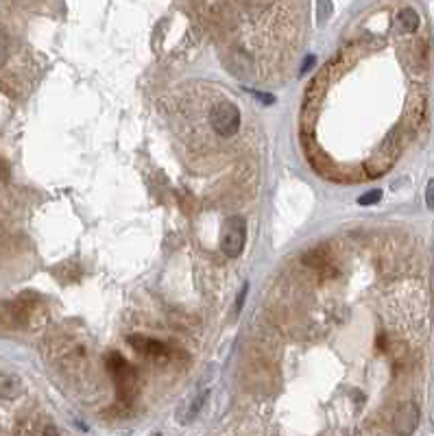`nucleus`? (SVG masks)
I'll list each match as a JSON object with an SVG mask.
<instances>
[{
  "mask_svg": "<svg viewBox=\"0 0 434 436\" xmlns=\"http://www.w3.org/2000/svg\"><path fill=\"white\" fill-rule=\"evenodd\" d=\"M212 129L221 138H231L240 129V112L233 103H219L210 114Z\"/></svg>",
  "mask_w": 434,
  "mask_h": 436,
  "instance_id": "f257e3e1",
  "label": "nucleus"
},
{
  "mask_svg": "<svg viewBox=\"0 0 434 436\" xmlns=\"http://www.w3.org/2000/svg\"><path fill=\"white\" fill-rule=\"evenodd\" d=\"M247 240V223L243 216H229V221L225 223V233H223V251L229 258H238Z\"/></svg>",
  "mask_w": 434,
  "mask_h": 436,
  "instance_id": "f03ea898",
  "label": "nucleus"
},
{
  "mask_svg": "<svg viewBox=\"0 0 434 436\" xmlns=\"http://www.w3.org/2000/svg\"><path fill=\"white\" fill-rule=\"evenodd\" d=\"M419 423V408L412 402H404L397 406L395 414H393V426L397 434H412L414 428Z\"/></svg>",
  "mask_w": 434,
  "mask_h": 436,
  "instance_id": "7ed1b4c3",
  "label": "nucleus"
},
{
  "mask_svg": "<svg viewBox=\"0 0 434 436\" xmlns=\"http://www.w3.org/2000/svg\"><path fill=\"white\" fill-rule=\"evenodd\" d=\"M24 391L22 379L15 373H0V399H15Z\"/></svg>",
  "mask_w": 434,
  "mask_h": 436,
  "instance_id": "20e7f679",
  "label": "nucleus"
},
{
  "mask_svg": "<svg viewBox=\"0 0 434 436\" xmlns=\"http://www.w3.org/2000/svg\"><path fill=\"white\" fill-rule=\"evenodd\" d=\"M397 27H400L402 33H414L419 29V13L410 7L402 9L397 13Z\"/></svg>",
  "mask_w": 434,
  "mask_h": 436,
  "instance_id": "39448f33",
  "label": "nucleus"
},
{
  "mask_svg": "<svg viewBox=\"0 0 434 436\" xmlns=\"http://www.w3.org/2000/svg\"><path fill=\"white\" fill-rule=\"evenodd\" d=\"M332 11H334L332 0H317V22L319 24L328 22V17L332 15Z\"/></svg>",
  "mask_w": 434,
  "mask_h": 436,
  "instance_id": "423d86ee",
  "label": "nucleus"
},
{
  "mask_svg": "<svg viewBox=\"0 0 434 436\" xmlns=\"http://www.w3.org/2000/svg\"><path fill=\"white\" fill-rule=\"evenodd\" d=\"M9 59V38L5 31H0V68H3Z\"/></svg>",
  "mask_w": 434,
  "mask_h": 436,
  "instance_id": "0eeeda50",
  "label": "nucleus"
},
{
  "mask_svg": "<svg viewBox=\"0 0 434 436\" xmlns=\"http://www.w3.org/2000/svg\"><path fill=\"white\" fill-rule=\"evenodd\" d=\"M379 198H382V192L379 190H371V192H367L365 196H360L358 198V203L360 205H373V203H377Z\"/></svg>",
  "mask_w": 434,
  "mask_h": 436,
  "instance_id": "6e6552de",
  "label": "nucleus"
},
{
  "mask_svg": "<svg viewBox=\"0 0 434 436\" xmlns=\"http://www.w3.org/2000/svg\"><path fill=\"white\" fill-rule=\"evenodd\" d=\"M426 205L430 210H434V179H430L426 186Z\"/></svg>",
  "mask_w": 434,
  "mask_h": 436,
  "instance_id": "1a4fd4ad",
  "label": "nucleus"
},
{
  "mask_svg": "<svg viewBox=\"0 0 434 436\" xmlns=\"http://www.w3.org/2000/svg\"><path fill=\"white\" fill-rule=\"evenodd\" d=\"M247 293H249V286L245 284V286H243V290H240V295H238V301H236V310H240V307H243V303H245V297H247Z\"/></svg>",
  "mask_w": 434,
  "mask_h": 436,
  "instance_id": "9d476101",
  "label": "nucleus"
}]
</instances>
